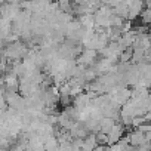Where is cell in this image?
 <instances>
[{
	"mask_svg": "<svg viewBox=\"0 0 151 151\" xmlns=\"http://www.w3.org/2000/svg\"><path fill=\"white\" fill-rule=\"evenodd\" d=\"M123 135H124V127H123L120 123H116V124L111 127V130L107 133L108 147H111V145L117 144V142H119V141L123 138Z\"/></svg>",
	"mask_w": 151,
	"mask_h": 151,
	"instance_id": "obj_1",
	"label": "cell"
},
{
	"mask_svg": "<svg viewBox=\"0 0 151 151\" xmlns=\"http://www.w3.org/2000/svg\"><path fill=\"white\" fill-rule=\"evenodd\" d=\"M127 136H129V145H132V147H141V145H144L145 142H148V141H145L144 133H141V132H138V130L130 132Z\"/></svg>",
	"mask_w": 151,
	"mask_h": 151,
	"instance_id": "obj_2",
	"label": "cell"
},
{
	"mask_svg": "<svg viewBox=\"0 0 151 151\" xmlns=\"http://www.w3.org/2000/svg\"><path fill=\"white\" fill-rule=\"evenodd\" d=\"M43 148H45V151H55V150H58V141H56V138L55 136L46 138V141L43 144Z\"/></svg>",
	"mask_w": 151,
	"mask_h": 151,
	"instance_id": "obj_3",
	"label": "cell"
},
{
	"mask_svg": "<svg viewBox=\"0 0 151 151\" xmlns=\"http://www.w3.org/2000/svg\"><path fill=\"white\" fill-rule=\"evenodd\" d=\"M139 17H141V21H142L145 25H148V22L151 21V9H145V11H142Z\"/></svg>",
	"mask_w": 151,
	"mask_h": 151,
	"instance_id": "obj_4",
	"label": "cell"
}]
</instances>
